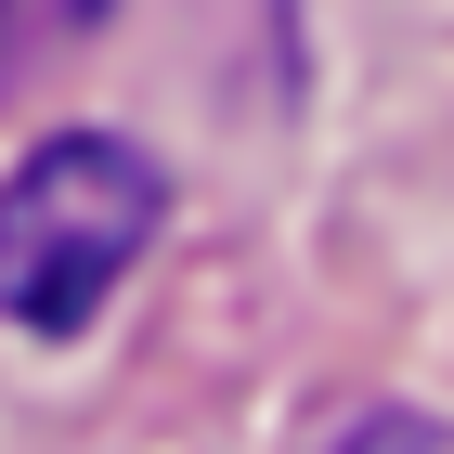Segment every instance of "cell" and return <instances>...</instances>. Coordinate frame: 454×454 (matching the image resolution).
I'll use <instances>...</instances> for the list:
<instances>
[{"mask_svg":"<svg viewBox=\"0 0 454 454\" xmlns=\"http://www.w3.org/2000/svg\"><path fill=\"white\" fill-rule=\"evenodd\" d=\"M156 221H169V182L117 130H52L39 156H13L0 169V325L78 338L130 286V260L156 247Z\"/></svg>","mask_w":454,"mask_h":454,"instance_id":"6da1fadb","label":"cell"},{"mask_svg":"<svg viewBox=\"0 0 454 454\" xmlns=\"http://www.w3.org/2000/svg\"><path fill=\"white\" fill-rule=\"evenodd\" d=\"M0 39H13V0H0Z\"/></svg>","mask_w":454,"mask_h":454,"instance_id":"7a4b0ae2","label":"cell"}]
</instances>
